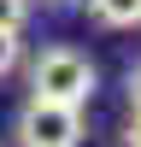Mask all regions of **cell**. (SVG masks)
Here are the masks:
<instances>
[{
  "instance_id": "obj_1",
  "label": "cell",
  "mask_w": 141,
  "mask_h": 147,
  "mask_svg": "<svg viewBox=\"0 0 141 147\" xmlns=\"http://www.w3.org/2000/svg\"><path fill=\"white\" fill-rule=\"evenodd\" d=\"M94 82H100L94 59L77 47H41L30 65V94H47V100H65V106H88Z\"/></svg>"
},
{
  "instance_id": "obj_2",
  "label": "cell",
  "mask_w": 141,
  "mask_h": 147,
  "mask_svg": "<svg viewBox=\"0 0 141 147\" xmlns=\"http://www.w3.org/2000/svg\"><path fill=\"white\" fill-rule=\"evenodd\" d=\"M18 147H82V106L30 94L18 112Z\"/></svg>"
},
{
  "instance_id": "obj_3",
  "label": "cell",
  "mask_w": 141,
  "mask_h": 147,
  "mask_svg": "<svg viewBox=\"0 0 141 147\" xmlns=\"http://www.w3.org/2000/svg\"><path fill=\"white\" fill-rule=\"evenodd\" d=\"M88 12L106 30H135L141 24V0H88Z\"/></svg>"
},
{
  "instance_id": "obj_4",
  "label": "cell",
  "mask_w": 141,
  "mask_h": 147,
  "mask_svg": "<svg viewBox=\"0 0 141 147\" xmlns=\"http://www.w3.org/2000/svg\"><path fill=\"white\" fill-rule=\"evenodd\" d=\"M18 59H23L18 30H0V77H12V71H18Z\"/></svg>"
},
{
  "instance_id": "obj_5",
  "label": "cell",
  "mask_w": 141,
  "mask_h": 147,
  "mask_svg": "<svg viewBox=\"0 0 141 147\" xmlns=\"http://www.w3.org/2000/svg\"><path fill=\"white\" fill-rule=\"evenodd\" d=\"M30 24V0H0V30H23Z\"/></svg>"
},
{
  "instance_id": "obj_6",
  "label": "cell",
  "mask_w": 141,
  "mask_h": 147,
  "mask_svg": "<svg viewBox=\"0 0 141 147\" xmlns=\"http://www.w3.org/2000/svg\"><path fill=\"white\" fill-rule=\"evenodd\" d=\"M124 147H141V106H135V118H129V129H124Z\"/></svg>"
},
{
  "instance_id": "obj_7",
  "label": "cell",
  "mask_w": 141,
  "mask_h": 147,
  "mask_svg": "<svg viewBox=\"0 0 141 147\" xmlns=\"http://www.w3.org/2000/svg\"><path fill=\"white\" fill-rule=\"evenodd\" d=\"M129 106H141V65H129Z\"/></svg>"
}]
</instances>
